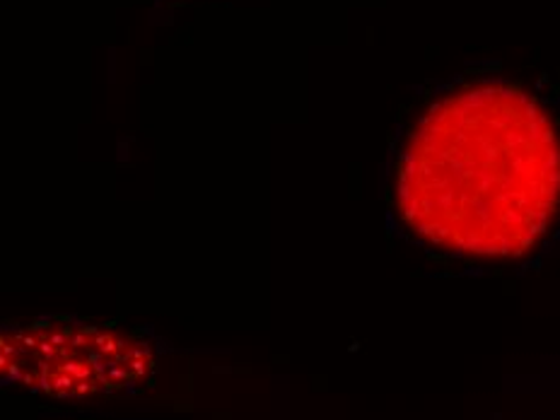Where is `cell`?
I'll list each match as a JSON object with an SVG mask.
<instances>
[{
  "label": "cell",
  "instance_id": "6da1fadb",
  "mask_svg": "<svg viewBox=\"0 0 560 420\" xmlns=\"http://www.w3.org/2000/svg\"><path fill=\"white\" fill-rule=\"evenodd\" d=\"M396 206L418 237L442 249L515 259L560 208V138L527 92L464 88L435 102L408 136Z\"/></svg>",
  "mask_w": 560,
  "mask_h": 420
},
{
  "label": "cell",
  "instance_id": "7a4b0ae2",
  "mask_svg": "<svg viewBox=\"0 0 560 420\" xmlns=\"http://www.w3.org/2000/svg\"><path fill=\"white\" fill-rule=\"evenodd\" d=\"M148 341L116 326L39 319L0 336L3 382L51 399H92L143 387L155 375Z\"/></svg>",
  "mask_w": 560,
  "mask_h": 420
}]
</instances>
